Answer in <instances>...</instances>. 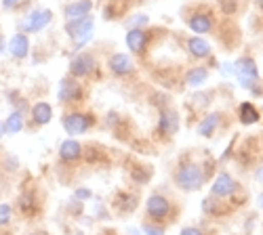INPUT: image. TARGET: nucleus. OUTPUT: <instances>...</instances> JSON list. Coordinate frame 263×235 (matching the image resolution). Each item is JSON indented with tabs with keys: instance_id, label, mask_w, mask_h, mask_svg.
Segmentation results:
<instances>
[{
	"instance_id": "nucleus-36",
	"label": "nucleus",
	"mask_w": 263,
	"mask_h": 235,
	"mask_svg": "<svg viewBox=\"0 0 263 235\" xmlns=\"http://www.w3.org/2000/svg\"><path fill=\"white\" fill-rule=\"evenodd\" d=\"M21 5V0H3V9L5 11H15Z\"/></svg>"
},
{
	"instance_id": "nucleus-42",
	"label": "nucleus",
	"mask_w": 263,
	"mask_h": 235,
	"mask_svg": "<svg viewBox=\"0 0 263 235\" xmlns=\"http://www.w3.org/2000/svg\"><path fill=\"white\" fill-rule=\"evenodd\" d=\"M70 235H84L82 231H74V233H70Z\"/></svg>"
},
{
	"instance_id": "nucleus-7",
	"label": "nucleus",
	"mask_w": 263,
	"mask_h": 235,
	"mask_svg": "<svg viewBox=\"0 0 263 235\" xmlns=\"http://www.w3.org/2000/svg\"><path fill=\"white\" fill-rule=\"evenodd\" d=\"M99 72V59L95 53L91 51H76L68 63V76L86 82V80H93Z\"/></svg>"
},
{
	"instance_id": "nucleus-28",
	"label": "nucleus",
	"mask_w": 263,
	"mask_h": 235,
	"mask_svg": "<svg viewBox=\"0 0 263 235\" xmlns=\"http://www.w3.org/2000/svg\"><path fill=\"white\" fill-rule=\"evenodd\" d=\"M213 97H215L213 91H202V89H198V91L194 93V97H192L190 101H192L194 108H198V110H209V108H211V101H209V99H213Z\"/></svg>"
},
{
	"instance_id": "nucleus-8",
	"label": "nucleus",
	"mask_w": 263,
	"mask_h": 235,
	"mask_svg": "<svg viewBox=\"0 0 263 235\" xmlns=\"http://www.w3.org/2000/svg\"><path fill=\"white\" fill-rule=\"evenodd\" d=\"M181 128V114L175 105H164V108L158 110V120H156V128H154V135L158 141L168 143L175 139V135L179 133Z\"/></svg>"
},
{
	"instance_id": "nucleus-18",
	"label": "nucleus",
	"mask_w": 263,
	"mask_h": 235,
	"mask_svg": "<svg viewBox=\"0 0 263 235\" xmlns=\"http://www.w3.org/2000/svg\"><path fill=\"white\" fill-rule=\"evenodd\" d=\"M234 210L236 208L228 200H219V198H213V196L202 200V212L209 219H226V217L232 215Z\"/></svg>"
},
{
	"instance_id": "nucleus-6",
	"label": "nucleus",
	"mask_w": 263,
	"mask_h": 235,
	"mask_svg": "<svg viewBox=\"0 0 263 235\" xmlns=\"http://www.w3.org/2000/svg\"><path fill=\"white\" fill-rule=\"evenodd\" d=\"M89 99V89L86 84L72 78V76H63L59 80V87H57V101L59 105H63L65 110H72V108H80V105Z\"/></svg>"
},
{
	"instance_id": "nucleus-3",
	"label": "nucleus",
	"mask_w": 263,
	"mask_h": 235,
	"mask_svg": "<svg viewBox=\"0 0 263 235\" xmlns=\"http://www.w3.org/2000/svg\"><path fill=\"white\" fill-rule=\"evenodd\" d=\"M145 219L158 225H168L177 217V204H175L166 194H160V191H152V194L145 198Z\"/></svg>"
},
{
	"instance_id": "nucleus-45",
	"label": "nucleus",
	"mask_w": 263,
	"mask_h": 235,
	"mask_svg": "<svg viewBox=\"0 0 263 235\" xmlns=\"http://www.w3.org/2000/svg\"><path fill=\"white\" fill-rule=\"evenodd\" d=\"M0 235H3V231H0Z\"/></svg>"
},
{
	"instance_id": "nucleus-26",
	"label": "nucleus",
	"mask_w": 263,
	"mask_h": 235,
	"mask_svg": "<svg viewBox=\"0 0 263 235\" xmlns=\"http://www.w3.org/2000/svg\"><path fill=\"white\" fill-rule=\"evenodd\" d=\"M24 128H26V114L13 110L9 114V118L5 120V133L7 135H19Z\"/></svg>"
},
{
	"instance_id": "nucleus-33",
	"label": "nucleus",
	"mask_w": 263,
	"mask_h": 235,
	"mask_svg": "<svg viewBox=\"0 0 263 235\" xmlns=\"http://www.w3.org/2000/svg\"><path fill=\"white\" fill-rule=\"evenodd\" d=\"M17 168H19V160H17V156H13V154H5V158H3V170H7V173H17Z\"/></svg>"
},
{
	"instance_id": "nucleus-38",
	"label": "nucleus",
	"mask_w": 263,
	"mask_h": 235,
	"mask_svg": "<svg viewBox=\"0 0 263 235\" xmlns=\"http://www.w3.org/2000/svg\"><path fill=\"white\" fill-rule=\"evenodd\" d=\"M7 42H9V40H7L3 34H0V55H3V53L7 51Z\"/></svg>"
},
{
	"instance_id": "nucleus-25",
	"label": "nucleus",
	"mask_w": 263,
	"mask_h": 235,
	"mask_svg": "<svg viewBox=\"0 0 263 235\" xmlns=\"http://www.w3.org/2000/svg\"><path fill=\"white\" fill-rule=\"evenodd\" d=\"M84 164H95L101 166L107 162V154L101 145H84Z\"/></svg>"
},
{
	"instance_id": "nucleus-21",
	"label": "nucleus",
	"mask_w": 263,
	"mask_h": 235,
	"mask_svg": "<svg viewBox=\"0 0 263 235\" xmlns=\"http://www.w3.org/2000/svg\"><path fill=\"white\" fill-rule=\"evenodd\" d=\"M93 0H72L63 7V19L65 21H72V19H82V17H89L93 13Z\"/></svg>"
},
{
	"instance_id": "nucleus-14",
	"label": "nucleus",
	"mask_w": 263,
	"mask_h": 235,
	"mask_svg": "<svg viewBox=\"0 0 263 235\" xmlns=\"http://www.w3.org/2000/svg\"><path fill=\"white\" fill-rule=\"evenodd\" d=\"M57 158H59V164H63V166H76L84 160V145L72 137L65 139L59 143Z\"/></svg>"
},
{
	"instance_id": "nucleus-11",
	"label": "nucleus",
	"mask_w": 263,
	"mask_h": 235,
	"mask_svg": "<svg viewBox=\"0 0 263 235\" xmlns=\"http://www.w3.org/2000/svg\"><path fill=\"white\" fill-rule=\"evenodd\" d=\"M185 24L190 28L192 34L196 36H206L211 32L217 30V17H215V11L211 7H198L194 13L187 15Z\"/></svg>"
},
{
	"instance_id": "nucleus-17",
	"label": "nucleus",
	"mask_w": 263,
	"mask_h": 235,
	"mask_svg": "<svg viewBox=\"0 0 263 235\" xmlns=\"http://www.w3.org/2000/svg\"><path fill=\"white\" fill-rule=\"evenodd\" d=\"M17 208H19L21 215L28 217V219L38 215V212L42 210V202H40L36 187H26L24 191H21L19 198H17Z\"/></svg>"
},
{
	"instance_id": "nucleus-13",
	"label": "nucleus",
	"mask_w": 263,
	"mask_h": 235,
	"mask_svg": "<svg viewBox=\"0 0 263 235\" xmlns=\"http://www.w3.org/2000/svg\"><path fill=\"white\" fill-rule=\"evenodd\" d=\"M53 21V11L51 9H34L26 15V19L19 24V32L24 34H36V32H42L45 28L51 26Z\"/></svg>"
},
{
	"instance_id": "nucleus-1",
	"label": "nucleus",
	"mask_w": 263,
	"mask_h": 235,
	"mask_svg": "<svg viewBox=\"0 0 263 235\" xmlns=\"http://www.w3.org/2000/svg\"><path fill=\"white\" fill-rule=\"evenodd\" d=\"M215 160L211 156H206L204 160H198L192 152H185L179 156L177 164L173 168V183L183 194H194V191H200L215 173Z\"/></svg>"
},
{
	"instance_id": "nucleus-43",
	"label": "nucleus",
	"mask_w": 263,
	"mask_h": 235,
	"mask_svg": "<svg viewBox=\"0 0 263 235\" xmlns=\"http://www.w3.org/2000/svg\"><path fill=\"white\" fill-rule=\"evenodd\" d=\"M261 147H263V137H261Z\"/></svg>"
},
{
	"instance_id": "nucleus-22",
	"label": "nucleus",
	"mask_w": 263,
	"mask_h": 235,
	"mask_svg": "<svg viewBox=\"0 0 263 235\" xmlns=\"http://www.w3.org/2000/svg\"><path fill=\"white\" fill-rule=\"evenodd\" d=\"M30 120L36 128L47 126L53 120V105L47 103V101H36L30 108Z\"/></svg>"
},
{
	"instance_id": "nucleus-23",
	"label": "nucleus",
	"mask_w": 263,
	"mask_h": 235,
	"mask_svg": "<svg viewBox=\"0 0 263 235\" xmlns=\"http://www.w3.org/2000/svg\"><path fill=\"white\" fill-rule=\"evenodd\" d=\"M137 196L130 194L126 189H120L116 191V196L112 198V208L118 212V215H128V212H133L137 208Z\"/></svg>"
},
{
	"instance_id": "nucleus-9",
	"label": "nucleus",
	"mask_w": 263,
	"mask_h": 235,
	"mask_svg": "<svg viewBox=\"0 0 263 235\" xmlns=\"http://www.w3.org/2000/svg\"><path fill=\"white\" fill-rule=\"evenodd\" d=\"M105 70H107V74L112 78L124 80V82L135 80L137 74H139L135 57L130 53H112L105 59Z\"/></svg>"
},
{
	"instance_id": "nucleus-39",
	"label": "nucleus",
	"mask_w": 263,
	"mask_h": 235,
	"mask_svg": "<svg viewBox=\"0 0 263 235\" xmlns=\"http://www.w3.org/2000/svg\"><path fill=\"white\" fill-rule=\"evenodd\" d=\"M7 133H5V122H0V139H3Z\"/></svg>"
},
{
	"instance_id": "nucleus-32",
	"label": "nucleus",
	"mask_w": 263,
	"mask_h": 235,
	"mask_svg": "<svg viewBox=\"0 0 263 235\" xmlns=\"http://www.w3.org/2000/svg\"><path fill=\"white\" fill-rule=\"evenodd\" d=\"M147 26H149V17H147V15H143V13H139V15H133V17H130V21H128V28L145 30Z\"/></svg>"
},
{
	"instance_id": "nucleus-20",
	"label": "nucleus",
	"mask_w": 263,
	"mask_h": 235,
	"mask_svg": "<svg viewBox=\"0 0 263 235\" xmlns=\"http://www.w3.org/2000/svg\"><path fill=\"white\" fill-rule=\"evenodd\" d=\"M211 78V70L206 66H202V63H196V66L187 68L185 74H183V84L187 89H204V84L209 82Z\"/></svg>"
},
{
	"instance_id": "nucleus-37",
	"label": "nucleus",
	"mask_w": 263,
	"mask_h": 235,
	"mask_svg": "<svg viewBox=\"0 0 263 235\" xmlns=\"http://www.w3.org/2000/svg\"><path fill=\"white\" fill-rule=\"evenodd\" d=\"M255 179H257L259 183H263V164H259V166L255 168Z\"/></svg>"
},
{
	"instance_id": "nucleus-12",
	"label": "nucleus",
	"mask_w": 263,
	"mask_h": 235,
	"mask_svg": "<svg viewBox=\"0 0 263 235\" xmlns=\"http://www.w3.org/2000/svg\"><path fill=\"white\" fill-rule=\"evenodd\" d=\"M152 42H154V34H152L147 28L145 30L128 28L124 34V45L133 57H145L152 49Z\"/></svg>"
},
{
	"instance_id": "nucleus-27",
	"label": "nucleus",
	"mask_w": 263,
	"mask_h": 235,
	"mask_svg": "<svg viewBox=\"0 0 263 235\" xmlns=\"http://www.w3.org/2000/svg\"><path fill=\"white\" fill-rule=\"evenodd\" d=\"M128 179L133 181L135 185H145L152 179V168L149 166H143V164H137L135 168L128 170Z\"/></svg>"
},
{
	"instance_id": "nucleus-31",
	"label": "nucleus",
	"mask_w": 263,
	"mask_h": 235,
	"mask_svg": "<svg viewBox=\"0 0 263 235\" xmlns=\"http://www.w3.org/2000/svg\"><path fill=\"white\" fill-rule=\"evenodd\" d=\"M219 9L226 17H234L238 13V0H219Z\"/></svg>"
},
{
	"instance_id": "nucleus-34",
	"label": "nucleus",
	"mask_w": 263,
	"mask_h": 235,
	"mask_svg": "<svg viewBox=\"0 0 263 235\" xmlns=\"http://www.w3.org/2000/svg\"><path fill=\"white\" fill-rule=\"evenodd\" d=\"M93 198V191L91 189H86V187H76L74 189V200H78V202H89Z\"/></svg>"
},
{
	"instance_id": "nucleus-29",
	"label": "nucleus",
	"mask_w": 263,
	"mask_h": 235,
	"mask_svg": "<svg viewBox=\"0 0 263 235\" xmlns=\"http://www.w3.org/2000/svg\"><path fill=\"white\" fill-rule=\"evenodd\" d=\"M13 215H15L13 206L7 204V202H0V229L9 227V225L13 223Z\"/></svg>"
},
{
	"instance_id": "nucleus-44",
	"label": "nucleus",
	"mask_w": 263,
	"mask_h": 235,
	"mask_svg": "<svg viewBox=\"0 0 263 235\" xmlns=\"http://www.w3.org/2000/svg\"><path fill=\"white\" fill-rule=\"evenodd\" d=\"M28 235H36V233H28Z\"/></svg>"
},
{
	"instance_id": "nucleus-30",
	"label": "nucleus",
	"mask_w": 263,
	"mask_h": 235,
	"mask_svg": "<svg viewBox=\"0 0 263 235\" xmlns=\"http://www.w3.org/2000/svg\"><path fill=\"white\" fill-rule=\"evenodd\" d=\"M141 229H143V233H145V235H164V231H166V227H164V225L152 223V221H147V219H143Z\"/></svg>"
},
{
	"instance_id": "nucleus-19",
	"label": "nucleus",
	"mask_w": 263,
	"mask_h": 235,
	"mask_svg": "<svg viewBox=\"0 0 263 235\" xmlns=\"http://www.w3.org/2000/svg\"><path fill=\"white\" fill-rule=\"evenodd\" d=\"M7 51H9V55H11L13 59H17V61L28 59L30 53H32V45H30L28 34H24V32L13 34L11 40L7 42Z\"/></svg>"
},
{
	"instance_id": "nucleus-40",
	"label": "nucleus",
	"mask_w": 263,
	"mask_h": 235,
	"mask_svg": "<svg viewBox=\"0 0 263 235\" xmlns=\"http://www.w3.org/2000/svg\"><path fill=\"white\" fill-rule=\"evenodd\" d=\"M257 202H259V208L263 210V191H261V194H259V198H257Z\"/></svg>"
},
{
	"instance_id": "nucleus-15",
	"label": "nucleus",
	"mask_w": 263,
	"mask_h": 235,
	"mask_svg": "<svg viewBox=\"0 0 263 235\" xmlns=\"http://www.w3.org/2000/svg\"><path fill=\"white\" fill-rule=\"evenodd\" d=\"M223 120H226L223 112H217V110L215 112H206L200 118L198 126H196V133H198V137H202V139H213L223 128Z\"/></svg>"
},
{
	"instance_id": "nucleus-10",
	"label": "nucleus",
	"mask_w": 263,
	"mask_h": 235,
	"mask_svg": "<svg viewBox=\"0 0 263 235\" xmlns=\"http://www.w3.org/2000/svg\"><path fill=\"white\" fill-rule=\"evenodd\" d=\"M65 34L72 40L74 51H82L89 42L93 40V32H95V17H82V19H72V21H65L63 26Z\"/></svg>"
},
{
	"instance_id": "nucleus-5",
	"label": "nucleus",
	"mask_w": 263,
	"mask_h": 235,
	"mask_svg": "<svg viewBox=\"0 0 263 235\" xmlns=\"http://www.w3.org/2000/svg\"><path fill=\"white\" fill-rule=\"evenodd\" d=\"M97 124V116L93 112H86L82 108H72V110H65L61 116V126L65 135H70L72 139L82 137L86 133H91Z\"/></svg>"
},
{
	"instance_id": "nucleus-16",
	"label": "nucleus",
	"mask_w": 263,
	"mask_h": 235,
	"mask_svg": "<svg viewBox=\"0 0 263 235\" xmlns=\"http://www.w3.org/2000/svg\"><path fill=\"white\" fill-rule=\"evenodd\" d=\"M185 51H187V55H190L196 63L209 61V59L213 57L211 42H209L204 36H196V34H192L190 38H185Z\"/></svg>"
},
{
	"instance_id": "nucleus-24",
	"label": "nucleus",
	"mask_w": 263,
	"mask_h": 235,
	"mask_svg": "<svg viewBox=\"0 0 263 235\" xmlns=\"http://www.w3.org/2000/svg\"><path fill=\"white\" fill-rule=\"evenodd\" d=\"M261 120V112L253 101H242L238 105V122L242 126H255Z\"/></svg>"
},
{
	"instance_id": "nucleus-41",
	"label": "nucleus",
	"mask_w": 263,
	"mask_h": 235,
	"mask_svg": "<svg viewBox=\"0 0 263 235\" xmlns=\"http://www.w3.org/2000/svg\"><path fill=\"white\" fill-rule=\"evenodd\" d=\"M257 7H259V9L263 11V0H257Z\"/></svg>"
},
{
	"instance_id": "nucleus-2",
	"label": "nucleus",
	"mask_w": 263,
	"mask_h": 235,
	"mask_svg": "<svg viewBox=\"0 0 263 235\" xmlns=\"http://www.w3.org/2000/svg\"><path fill=\"white\" fill-rule=\"evenodd\" d=\"M209 196L219 198V200H228L234 208H240L247 202V191L238 183V179L234 175H230L228 170H221V173L215 175V179H211V194Z\"/></svg>"
},
{
	"instance_id": "nucleus-35",
	"label": "nucleus",
	"mask_w": 263,
	"mask_h": 235,
	"mask_svg": "<svg viewBox=\"0 0 263 235\" xmlns=\"http://www.w3.org/2000/svg\"><path fill=\"white\" fill-rule=\"evenodd\" d=\"M179 235H206V231L202 227H196V225H185V227H181Z\"/></svg>"
},
{
	"instance_id": "nucleus-4",
	"label": "nucleus",
	"mask_w": 263,
	"mask_h": 235,
	"mask_svg": "<svg viewBox=\"0 0 263 235\" xmlns=\"http://www.w3.org/2000/svg\"><path fill=\"white\" fill-rule=\"evenodd\" d=\"M234 70H236V78H238L240 87L249 91L253 97H263V82H261L259 66L253 55L238 57L234 61Z\"/></svg>"
}]
</instances>
